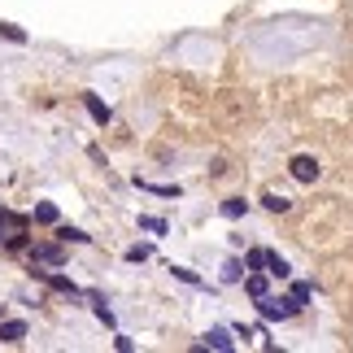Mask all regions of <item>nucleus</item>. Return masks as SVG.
Wrapping results in <instances>:
<instances>
[{
    "instance_id": "1",
    "label": "nucleus",
    "mask_w": 353,
    "mask_h": 353,
    "mask_svg": "<svg viewBox=\"0 0 353 353\" xmlns=\"http://www.w3.org/2000/svg\"><path fill=\"white\" fill-rule=\"evenodd\" d=\"M257 310H262V319H292L301 305H296L292 296L288 301H279V296H257Z\"/></svg>"
},
{
    "instance_id": "2",
    "label": "nucleus",
    "mask_w": 353,
    "mask_h": 353,
    "mask_svg": "<svg viewBox=\"0 0 353 353\" xmlns=\"http://www.w3.org/2000/svg\"><path fill=\"white\" fill-rule=\"evenodd\" d=\"M288 170H292V179H296V183H314L323 166H319V161L310 157V153H296V157L288 161Z\"/></svg>"
},
{
    "instance_id": "3",
    "label": "nucleus",
    "mask_w": 353,
    "mask_h": 353,
    "mask_svg": "<svg viewBox=\"0 0 353 353\" xmlns=\"http://www.w3.org/2000/svg\"><path fill=\"white\" fill-rule=\"evenodd\" d=\"M39 262H44V266H61L65 249H61V244H35V249H31V266H39Z\"/></svg>"
},
{
    "instance_id": "4",
    "label": "nucleus",
    "mask_w": 353,
    "mask_h": 353,
    "mask_svg": "<svg viewBox=\"0 0 353 353\" xmlns=\"http://www.w3.org/2000/svg\"><path fill=\"white\" fill-rule=\"evenodd\" d=\"M13 232H26V219H22V214H9V210H0V240H9Z\"/></svg>"
},
{
    "instance_id": "5",
    "label": "nucleus",
    "mask_w": 353,
    "mask_h": 353,
    "mask_svg": "<svg viewBox=\"0 0 353 353\" xmlns=\"http://www.w3.org/2000/svg\"><path fill=\"white\" fill-rule=\"evenodd\" d=\"M83 105H88V114H92V118H97V122H101V127H105V122H110V118H114V114H110V105H105L101 97H92V92H83Z\"/></svg>"
},
{
    "instance_id": "6",
    "label": "nucleus",
    "mask_w": 353,
    "mask_h": 353,
    "mask_svg": "<svg viewBox=\"0 0 353 353\" xmlns=\"http://www.w3.org/2000/svg\"><path fill=\"white\" fill-rule=\"evenodd\" d=\"M0 341H5V345H18V341H26V323H18V319L0 323Z\"/></svg>"
},
{
    "instance_id": "7",
    "label": "nucleus",
    "mask_w": 353,
    "mask_h": 353,
    "mask_svg": "<svg viewBox=\"0 0 353 353\" xmlns=\"http://www.w3.org/2000/svg\"><path fill=\"white\" fill-rule=\"evenodd\" d=\"M57 219H61V214H57V205H52V201H39V205H35V223L57 227Z\"/></svg>"
},
{
    "instance_id": "8",
    "label": "nucleus",
    "mask_w": 353,
    "mask_h": 353,
    "mask_svg": "<svg viewBox=\"0 0 353 353\" xmlns=\"http://www.w3.org/2000/svg\"><path fill=\"white\" fill-rule=\"evenodd\" d=\"M201 345H210V349H223V353H227V349H232L236 341H232V332H223V327H214V332H210V336H205V341H201Z\"/></svg>"
},
{
    "instance_id": "9",
    "label": "nucleus",
    "mask_w": 353,
    "mask_h": 353,
    "mask_svg": "<svg viewBox=\"0 0 353 353\" xmlns=\"http://www.w3.org/2000/svg\"><path fill=\"white\" fill-rule=\"evenodd\" d=\"M266 266H270V275H275V279H288V275H292V266L283 262L279 253H270V249H266Z\"/></svg>"
},
{
    "instance_id": "10",
    "label": "nucleus",
    "mask_w": 353,
    "mask_h": 353,
    "mask_svg": "<svg viewBox=\"0 0 353 353\" xmlns=\"http://www.w3.org/2000/svg\"><path fill=\"white\" fill-rule=\"evenodd\" d=\"M57 240H61V244H88L92 236L79 232V227H57Z\"/></svg>"
},
{
    "instance_id": "11",
    "label": "nucleus",
    "mask_w": 353,
    "mask_h": 353,
    "mask_svg": "<svg viewBox=\"0 0 353 353\" xmlns=\"http://www.w3.org/2000/svg\"><path fill=\"white\" fill-rule=\"evenodd\" d=\"M35 275L44 279V283H52V288H57V292H70V296H79V288H74L70 279H61V275H44V270H35Z\"/></svg>"
},
{
    "instance_id": "12",
    "label": "nucleus",
    "mask_w": 353,
    "mask_h": 353,
    "mask_svg": "<svg viewBox=\"0 0 353 353\" xmlns=\"http://www.w3.org/2000/svg\"><path fill=\"white\" fill-rule=\"evenodd\" d=\"M262 205H266V210H275V214H288L292 201H288V196H279V192H266V196H262Z\"/></svg>"
},
{
    "instance_id": "13",
    "label": "nucleus",
    "mask_w": 353,
    "mask_h": 353,
    "mask_svg": "<svg viewBox=\"0 0 353 353\" xmlns=\"http://www.w3.org/2000/svg\"><path fill=\"white\" fill-rule=\"evenodd\" d=\"M244 292H249L253 301H257V296H266V279L262 275H249V279H244Z\"/></svg>"
},
{
    "instance_id": "14",
    "label": "nucleus",
    "mask_w": 353,
    "mask_h": 353,
    "mask_svg": "<svg viewBox=\"0 0 353 353\" xmlns=\"http://www.w3.org/2000/svg\"><path fill=\"white\" fill-rule=\"evenodd\" d=\"M0 35L13 39V44H26V31H22V26H13V22H0Z\"/></svg>"
},
{
    "instance_id": "15",
    "label": "nucleus",
    "mask_w": 353,
    "mask_h": 353,
    "mask_svg": "<svg viewBox=\"0 0 353 353\" xmlns=\"http://www.w3.org/2000/svg\"><path fill=\"white\" fill-rule=\"evenodd\" d=\"M244 210H249V201H236V196H232V201H223V214H227V219H240Z\"/></svg>"
},
{
    "instance_id": "16",
    "label": "nucleus",
    "mask_w": 353,
    "mask_h": 353,
    "mask_svg": "<svg viewBox=\"0 0 353 353\" xmlns=\"http://www.w3.org/2000/svg\"><path fill=\"white\" fill-rule=\"evenodd\" d=\"M244 266H249V270L266 266V249H249V257H244Z\"/></svg>"
},
{
    "instance_id": "17",
    "label": "nucleus",
    "mask_w": 353,
    "mask_h": 353,
    "mask_svg": "<svg viewBox=\"0 0 353 353\" xmlns=\"http://www.w3.org/2000/svg\"><path fill=\"white\" fill-rule=\"evenodd\" d=\"M292 301H296V305L310 301V283H292Z\"/></svg>"
},
{
    "instance_id": "18",
    "label": "nucleus",
    "mask_w": 353,
    "mask_h": 353,
    "mask_svg": "<svg viewBox=\"0 0 353 353\" xmlns=\"http://www.w3.org/2000/svg\"><path fill=\"white\" fill-rule=\"evenodd\" d=\"M240 270H244L240 262H227V266H223V279H227V283H236V279H240Z\"/></svg>"
},
{
    "instance_id": "19",
    "label": "nucleus",
    "mask_w": 353,
    "mask_h": 353,
    "mask_svg": "<svg viewBox=\"0 0 353 353\" xmlns=\"http://www.w3.org/2000/svg\"><path fill=\"white\" fill-rule=\"evenodd\" d=\"M148 253H153V249H148V244H135V249H127V257H131V262H144Z\"/></svg>"
},
{
    "instance_id": "20",
    "label": "nucleus",
    "mask_w": 353,
    "mask_h": 353,
    "mask_svg": "<svg viewBox=\"0 0 353 353\" xmlns=\"http://www.w3.org/2000/svg\"><path fill=\"white\" fill-rule=\"evenodd\" d=\"M140 227H144V232H157V236L166 232V223H161V219H140Z\"/></svg>"
}]
</instances>
